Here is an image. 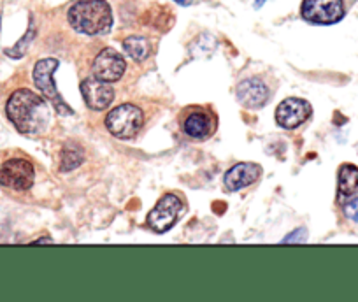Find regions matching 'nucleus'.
<instances>
[{
  "mask_svg": "<svg viewBox=\"0 0 358 302\" xmlns=\"http://www.w3.org/2000/svg\"><path fill=\"white\" fill-rule=\"evenodd\" d=\"M8 118L25 136H39L44 132L51 118L48 104L32 90H16L6 106Z\"/></svg>",
  "mask_w": 358,
  "mask_h": 302,
  "instance_id": "obj_1",
  "label": "nucleus"
},
{
  "mask_svg": "<svg viewBox=\"0 0 358 302\" xmlns=\"http://www.w3.org/2000/svg\"><path fill=\"white\" fill-rule=\"evenodd\" d=\"M69 22L76 32L101 36L111 29L113 13L106 0H83L69 9Z\"/></svg>",
  "mask_w": 358,
  "mask_h": 302,
  "instance_id": "obj_2",
  "label": "nucleus"
},
{
  "mask_svg": "<svg viewBox=\"0 0 358 302\" xmlns=\"http://www.w3.org/2000/svg\"><path fill=\"white\" fill-rule=\"evenodd\" d=\"M144 125V115L137 106L122 104L109 111L106 116V127L118 139H130L137 136Z\"/></svg>",
  "mask_w": 358,
  "mask_h": 302,
  "instance_id": "obj_3",
  "label": "nucleus"
},
{
  "mask_svg": "<svg viewBox=\"0 0 358 302\" xmlns=\"http://www.w3.org/2000/svg\"><path fill=\"white\" fill-rule=\"evenodd\" d=\"M57 69L58 60H55V58H44V60H39L36 64V67H34V83L39 88L41 94L51 102V106H53L55 111H57L58 115H72V109L69 108V104L62 99L57 87H55L53 74Z\"/></svg>",
  "mask_w": 358,
  "mask_h": 302,
  "instance_id": "obj_4",
  "label": "nucleus"
},
{
  "mask_svg": "<svg viewBox=\"0 0 358 302\" xmlns=\"http://www.w3.org/2000/svg\"><path fill=\"white\" fill-rule=\"evenodd\" d=\"M36 171L25 159H11L0 167V185L16 192L29 190L34 185Z\"/></svg>",
  "mask_w": 358,
  "mask_h": 302,
  "instance_id": "obj_5",
  "label": "nucleus"
},
{
  "mask_svg": "<svg viewBox=\"0 0 358 302\" xmlns=\"http://www.w3.org/2000/svg\"><path fill=\"white\" fill-rule=\"evenodd\" d=\"M344 16L343 0H304L302 18L315 25H332Z\"/></svg>",
  "mask_w": 358,
  "mask_h": 302,
  "instance_id": "obj_6",
  "label": "nucleus"
},
{
  "mask_svg": "<svg viewBox=\"0 0 358 302\" xmlns=\"http://www.w3.org/2000/svg\"><path fill=\"white\" fill-rule=\"evenodd\" d=\"M181 209H183V204H181V199L178 195H164L157 202L153 211L148 215V223H150L151 229L155 232H158V234L167 232L169 229H172L176 225L179 215H181Z\"/></svg>",
  "mask_w": 358,
  "mask_h": 302,
  "instance_id": "obj_7",
  "label": "nucleus"
},
{
  "mask_svg": "<svg viewBox=\"0 0 358 302\" xmlns=\"http://www.w3.org/2000/svg\"><path fill=\"white\" fill-rule=\"evenodd\" d=\"M127 64L123 55H120L118 51L113 50V48H106L101 53L97 55L94 62V74L95 78L102 81H108V83H115L125 72Z\"/></svg>",
  "mask_w": 358,
  "mask_h": 302,
  "instance_id": "obj_8",
  "label": "nucleus"
},
{
  "mask_svg": "<svg viewBox=\"0 0 358 302\" xmlns=\"http://www.w3.org/2000/svg\"><path fill=\"white\" fill-rule=\"evenodd\" d=\"M311 106L302 99H287L276 109V122L283 129H297L311 116Z\"/></svg>",
  "mask_w": 358,
  "mask_h": 302,
  "instance_id": "obj_9",
  "label": "nucleus"
},
{
  "mask_svg": "<svg viewBox=\"0 0 358 302\" xmlns=\"http://www.w3.org/2000/svg\"><path fill=\"white\" fill-rule=\"evenodd\" d=\"M81 95L86 106L95 111L109 108L115 101V90L109 87L108 81H102L99 78H86L81 83Z\"/></svg>",
  "mask_w": 358,
  "mask_h": 302,
  "instance_id": "obj_10",
  "label": "nucleus"
},
{
  "mask_svg": "<svg viewBox=\"0 0 358 302\" xmlns=\"http://www.w3.org/2000/svg\"><path fill=\"white\" fill-rule=\"evenodd\" d=\"M268 88L258 78H251V80L243 81V83L237 87V99L243 106L251 109L262 108L265 102L268 101Z\"/></svg>",
  "mask_w": 358,
  "mask_h": 302,
  "instance_id": "obj_11",
  "label": "nucleus"
},
{
  "mask_svg": "<svg viewBox=\"0 0 358 302\" xmlns=\"http://www.w3.org/2000/svg\"><path fill=\"white\" fill-rule=\"evenodd\" d=\"M183 130L192 139H206L215 130V120L204 109H194L185 116Z\"/></svg>",
  "mask_w": 358,
  "mask_h": 302,
  "instance_id": "obj_12",
  "label": "nucleus"
},
{
  "mask_svg": "<svg viewBox=\"0 0 358 302\" xmlns=\"http://www.w3.org/2000/svg\"><path fill=\"white\" fill-rule=\"evenodd\" d=\"M262 174V167L257 164H237L225 174V187L230 192L241 190L248 185L255 183Z\"/></svg>",
  "mask_w": 358,
  "mask_h": 302,
  "instance_id": "obj_13",
  "label": "nucleus"
},
{
  "mask_svg": "<svg viewBox=\"0 0 358 302\" xmlns=\"http://www.w3.org/2000/svg\"><path fill=\"white\" fill-rule=\"evenodd\" d=\"M358 194V167L344 164L339 169V195L341 197H355Z\"/></svg>",
  "mask_w": 358,
  "mask_h": 302,
  "instance_id": "obj_14",
  "label": "nucleus"
},
{
  "mask_svg": "<svg viewBox=\"0 0 358 302\" xmlns=\"http://www.w3.org/2000/svg\"><path fill=\"white\" fill-rule=\"evenodd\" d=\"M123 48L127 53L134 58L136 62H143L150 57L151 53V43L146 37L141 36H130L123 41Z\"/></svg>",
  "mask_w": 358,
  "mask_h": 302,
  "instance_id": "obj_15",
  "label": "nucleus"
},
{
  "mask_svg": "<svg viewBox=\"0 0 358 302\" xmlns=\"http://www.w3.org/2000/svg\"><path fill=\"white\" fill-rule=\"evenodd\" d=\"M83 164V151L78 146H65L62 151V171H72Z\"/></svg>",
  "mask_w": 358,
  "mask_h": 302,
  "instance_id": "obj_16",
  "label": "nucleus"
},
{
  "mask_svg": "<svg viewBox=\"0 0 358 302\" xmlns=\"http://www.w3.org/2000/svg\"><path fill=\"white\" fill-rule=\"evenodd\" d=\"M34 34H36V29H34V25H30V29H29V32H27V36L23 37V39L20 41V43L16 44L15 48H11V50L6 51V53H8V57H11V58L23 57V53H25L27 48H29V43L34 39Z\"/></svg>",
  "mask_w": 358,
  "mask_h": 302,
  "instance_id": "obj_17",
  "label": "nucleus"
},
{
  "mask_svg": "<svg viewBox=\"0 0 358 302\" xmlns=\"http://www.w3.org/2000/svg\"><path fill=\"white\" fill-rule=\"evenodd\" d=\"M344 215L353 222H358V197H351V201L344 204Z\"/></svg>",
  "mask_w": 358,
  "mask_h": 302,
  "instance_id": "obj_18",
  "label": "nucleus"
},
{
  "mask_svg": "<svg viewBox=\"0 0 358 302\" xmlns=\"http://www.w3.org/2000/svg\"><path fill=\"white\" fill-rule=\"evenodd\" d=\"M306 238H308V236H306L304 229H299V231H295L294 234L287 236V238L283 239V243H304Z\"/></svg>",
  "mask_w": 358,
  "mask_h": 302,
  "instance_id": "obj_19",
  "label": "nucleus"
},
{
  "mask_svg": "<svg viewBox=\"0 0 358 302\" xmlns=\"http://www.w3.org/2000/svg\"><path fill=\"white\" fill-rule=\"evenodd\" d=\"M176 2H178V4H181V6H190L194 0H176Z\"/></svg>",
  "mask_w": 358,
  "mask_h": 302,
  "instance_id": "obj_20",
  "label": "nucleus"
},
{
  "mask_svg": "<svg viewBox=\"0 0 358 302\" xmlns=\"http://www.w3.org/2000/svg\"><path fill=\"white\" fill-rule=\"evenodd\" d=\"M264 2H265V0H257V8H260V6L264 4Z\"/></svg>",
  "mask_w": 358,
  "mask_h": 302,
  "instance_id": "obj_21",
  "label": "nucleus"
}]
</instances>
